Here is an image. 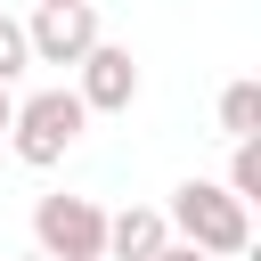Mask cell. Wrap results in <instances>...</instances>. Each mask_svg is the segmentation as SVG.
Listing matches in <instances>:
<instances>
[{"label":"cell","mask_w":261,"mask_h":261,"mask_svg":"<svg viewBox=\"0 0 261 261\" xmlns=\"http://www.w3.org/2000/svg\"><path fill=\"white\" fill-rule=\"evenodd\" d=\"M163 220H171L179 245H196V253H212V261H237V253L253 245V204H237L220 179H179L171 204H163Z\"/></svg>","instance_id":"6da1fadb"},{"label":"cell","mask_w":261,"mask_h":261,"mask_svg":"<svg viewBox=\"0 0 261 261\" xmlns=\"http://www.w3.org/2000/svg\"><path fill=\"white\" fill-rule=\"evenodd\" d=\"M82 130H90V106H82L65 82H49V90L16 98V114H8V147H16V163H24V171L65 163V147H73Z\"/></svg>","instance_id":"7a4b0ae2"},{"label":"cell","mask_w":261,"mask_h":261,"mask_svg":"<svg viewBox=\"0 0 261 261\" xmlns=\"http://www.w3.org/2000/svg\"><path fill=\"white\" fill-rule=\"evenodd\" d=\"M33 245L49 261H106V204L98 196H41L33 204Z\"/></svg>","instance_id":"3957f363"},{"label":"cell","mask_w":261,"mask_h":261,"mask_svg":"<svg viewBox=\"0 0 261 261\" xmlns=\"http://www.w3.org/2000/svg\"><path fill=\"white\" fill-rule=\"evenodd\" d=\"M24 41H33V65H82L106 41L98 33V0H33Z\"/></svg>","instance_id":"277c9868"},{"label":"cell","mask_w":261,"mask_h":261,"mask_svg":"<svg viewBox=\"0 0 261 261\" xmlns=\"http://www.w3.org/2000/svg\"><path fill=\"white\" fill-rule=\"evenodd\" d=\"M73 98H82L90 114H130V98H139V57L114 49V41H98V49L73 65Z\"/></svg>","instance_id":"5b68a950"},{"label":"cell","mask_w":261,"mask_h":261,"mask_svg":"<svg viewBox=\"0 0 261 261\" xmlns=\"http://www.w3.org/2000/svg\"><path fill=\"white\" fill-rule=\"evenodd\" d=\"M163 245H171L163 204H122V212H106V261H155Z\"/></svg>","instance_id":"8992f818"},{"label":"cell","mask_w":261,"mask_h":261,"mask_svg":"<svg viewBox=\"0 0 261 261\" xmlns=\"http://www.w3.org/2000/svg\"><path fill=\"white\" fill-rule=\"evenodd\" d=\"M220 130L228 139H261V82H228L220 90Z\"/></svg>","instance_id":"52a82bcc"},{"label":"cell","mask_w":261,"mask_h":261,"mask_svg":"<svg viewBox=\"0 0 261 261\" xmlns=\"http://www.w3.org/2000/svg\"><path fill=\"white\" fill-rule=\"evenodd\" d=\"M237 204H261V139H237V155H228V179H220Z\"/></svg>","instance_id":"ba28073f"},{"label":"cell","mask_w":261,"mask_h":261,"mask_svg":"<svg viewBox=\"0 0 261 261\" xmlns=\"http://www.w3.org/2000/svg\"><path fill=\"white\" fill-rule=\"evenodd\" d=\"M24 65H33V41H24V16H8V8H0V82H16Z\"/></svg>","instance_id":"9c48e42d"},{"label":"cell","mask_w":261,"mask_h":261,"mask_svg":"<svg viewBox=\"0 0 261 261\" xmlns=\"http://www.w3.org/2000/svg\"><path fill=\"white\" fill-rule=\"evenodd\" d=\"M155 261H212V253H196V245H179V237H171V245H163Z\"/></svg>","instance_id":"30bf717a"},{"label":"cell","mask_w":261,"mask_h":261,"mask_svg":"<svg viewBox=\"0 0 261 261\" xmlns=\"http://www.w3.org/2000/svg\"><path fill=\"white\" fill-rule=\"evenodd\" d=\"M8 114H16V90L0 82V139H8Z\"/></svg>","instance_id":"8fae6325"},{"label":"cell","mask_w":261,"mask_h":261,"mask_svg":"<svg viewBox=\"0 0 261 261\" xmlns=\"http://www.w3.org/2000/svg\"><path fill=\"white\" fill-rule=\"evenodd\" d=\"M33 261H49V253H33Z\"/></svg>","instance_id":"7c38bea8"}]
</instances>
